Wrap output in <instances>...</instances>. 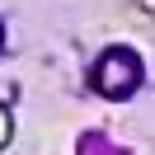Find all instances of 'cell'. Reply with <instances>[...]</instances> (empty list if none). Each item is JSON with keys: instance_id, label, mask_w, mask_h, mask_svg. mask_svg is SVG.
I'll list each match as a JSON object with an SVG mask.
<instances>
[{"instance_id": "1", "label": "cell", "mask_w": 155, "mask_h": 155, "mask_svg": "<svg viewBox=\"0 0 155 155\" xmlns=\"http://www.w3.org/2000/svg\"><path fill=\"white\" fill-rule=\"evenodd\" d=\"M146 80V66L141 57H136L132 47H108L104 57L89 66V85H94L99 99H113V104H122V99H132L136 89H141Z\"/></svg>"}, {"instance_id": "2", "label": "cell", "mask_w": 155, "mask_h": 155, "mask_svg": "<svg viewBox=\"0 0 155 155\" xmlns=\"http://www.w3.org/2000/svg\"><path fill=\"white\" fill-rule=\"evenodd\" d=\"M80 155H127V150H117L108 136H99V132H89V136H80Z\"/></svg>"}, {"instance_id": "3", "label": "cell", "mask_w": 155, "mask_h": 155, "mask_svg": "<svg viewBox=\"0 0 155 155\" xmlns=\"http://www.w3.org/2000/svg\"><path fill=\"white\" fill-rule=\"evenodd\" d=\"M10 136H14V117H10V108L0 104V150L10 146Z\"/></svg>"}, {"instance_id": "4", "label": "cell", "mask_w": 155, "mask_h": 155, "mask_svg": "<svg viewBox=\"0 0 155 155\" xmlns=\"http://www.w3.org/2000/svg\"><path fill=\"white\" fill-rule=\"evenodd\" d=\"M0 52H5V24H0Z\"/></svg>"}]
</instances>
